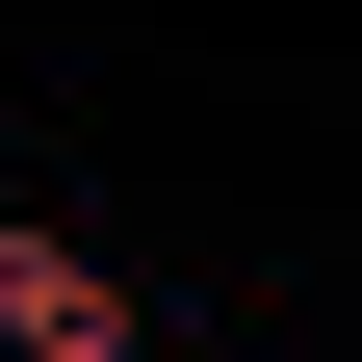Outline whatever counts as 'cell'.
<instances>
[{
    "label": "cell",
    "instance_id": "1",
    "mask_svg": "<svg viewBox=\"0 0 362 362\" xmlns=\"http://www.w3.org/2000/svg\"><path fill=\"white\" fill-rule=\"evenodd\" d=\"M0 362H129V285L78 233H26V207H0Z\"/></svg>",
    "mask_w": 362,
    "mask_h": 362
}]
</instances>
